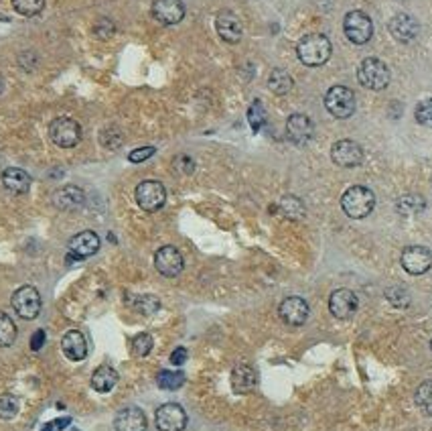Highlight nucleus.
<instances>
[{
	"label": "nucleus",
	"mask_w": 432,
	"mask_h": 431,
	"mask_svg": "<svg viewBox=\"0 0 432 431\" xmlns=\"http://www.w3.org/2000/svg\"><path fill=\"white\" fill-rule=\"evenodd\" d=\"M333 54V45L323 33H311L305 35L296 43V55L300 59V63L309 65V68H319L323 63H327L329 57Z\"/></svg>",
	"instance_id": "1"
},
{
	"label": "nucleus",
	"mask_w": 432,
	"mask_h": 431,
	"mask_svg": "<svg viewBox=\"0 0 432 431\" xmlns=\"http://www.w3.org/2000/svg\"><path fill=\"white\" fill-rule=\"evenodd\" d=\"M376 206V196L369 187L365 185H353L349 187L343 198H341V208L349 218L353 220H362V218H367L371 214Z\"/></svg>",
	"instance_id": "2"
},
{
	"label": "nucleus",
	"mask_w": 432,
	"mask_h": 431,
	"mask_svg": "<svg viewBox=\"0 0 432 431\" xmlns=\"http://www.w3.org/2000/svg\"><path fill=\"white\" fill-rule=\"evenodd\" d=\"M357 80L362 84L363 88L367 90H383L390 80H392V73H390V68L378 59V57H367L363 59L357 68Z\"/></svg>",
	"instance_id": "3"
},
{
	"label": "nucleus",
	"mask_w": 432,
	"mask_h": 431,
	"mask_svg": "<svg viewBox=\"0 0 432 431\" xmlns=\"http://www.w3.org/2000/svg\"><path fill=\"white\" fill-rule=\"evenodd\" d=\"M134 198H136V204L144 212H158L167 204V189H165V185L160 181H140L136 185Z\"/></svg>",
	"instance_id": "4"
},
{
	"label": "nucleus",
	"mask_w": 432,
	"mask_h": 431,
	"mask_svg": "<svg viewBox=\"0 0 432 431\" xmlns=\"http://www.w3.org/2000/svg\"><path fill=\"white\" fill-rule=\"evenodd\" d=\"M13 309L17 311L18 318L23 320H35L37 316L41 313V307H43V301H41V293L37 291L33 285H23L18 287L15 293H13Z\"/></svg>",
	"instance_id": "5"
},
{
	"label": "nucleus",
	"mask_w": 432,
	"mask_h": 431,
	"mask_svg": "<svg viewBox=\"0 0 432 431\" xmlns=\"http://www.w3.org/2000/svg\"><path fill=\"white\" fill-rule=\"evenodd\" d=\"M343 31L353 45H365L374 35V23L363 11H351L343 18Z\"/></svg>",
	"instance_id": "6"
},
{
	"label": "nucleus",
	"mask_w": 432,
	"mask_h": 431,
	"mask_svg": "<svg viewBox=\"0 0 432 431\" xmlns=\"http://www.w3.org/2000/svg\"><path fill=\"white\" fill-rule=\"evenodd\" d=\"M325 108L335 118H349L355 112V94L345 86H333L325 94Z\"/></svg>",
	"instance_id": "7"
},
{
	"label": "nucleus",
	"mask_w": 432,
	"mask_h": 431,
	"mask_svg": "<svg viewBox=\"0 0 432 431\" xmlns=\"http://www.w3.org/2000/svg\"><path fill=\"white\" fill-rule=\"evenodd\" d=\"M49 137L53 144H57L59 149H71L82 141V128L73 118L61 116L55 118L49 126Z\"/></svg>",
	"instance_id": "8"
},
{
	"label": "nucleus",
	"mask_w": 432,
	"mask_h": 431,
	"mask_svg": "<svg viewBox=\"0 0 432 431\" xmlns=\"http://www.w3.org/2000/svg\"><path fill=\"white\" fill-rule=\"evenodd\" d=\"M155 423L160 431H183L187 427V413L181 405L167 403L156 409Z\"/></svg>",
	"instance_id": "9"
},
{
	"label": "nucleus",
	"mask_w": 432,
	"mask_h": 431,
	"mask_svg": "<svg viewBox=\"0 0 432 431\" xmlns=\"http://www.w3.org/2000/svg\"><path fill=\"white\" fill-rule=\"evenodd\" d=\"M331 159L339 167H357L363 163V149L351 139H341L331 146Z\"/></svg>",
	"instance_id": "10"
},
{
	"label": "nucleus",
	"mask_w": 432,
	"mask_h": 431,
	"mask_svg": "<svg viewBox=\"0 0 432 431\" xmlns=\"http://www.w3.org/2000/svg\"><path fill=\"white\" fill-rule=\"evenodd\" d=\"M360 307V299L351 289H337L331 293L329 297V311L337 318V320H349L355 316Z\"/></svg>",
	"instance_id": "11"
},
{
	"label": "nucleus",
	"mask_w": 432,
	"mask_h": 431,
	"mask_svg": "<svg viewBox=\"0 0 432 431\" xmlns=\"http://www.w3.org/2000/svg\"><path fill=\"white\" fill-rule=\"evenodd\" d=\"M155 267L165 277H179L185 269V261L179 249L174 246H160L155 254Z\"/></svg>",
	"instance_id": "12"
},
{
	"label": "nucleus",
	"mask_w": 432,
	"mask_h": 431,
	"mask_svg": "<svg viewBox=\"0 0 432 431\" xmlns=\"http://www.w3.org/2000/svg\"><path fill=\"white\" fill-rule=\"evenodd\" d=\"M400 261L406 273L424 275L432 267V252L426 246H406Z\"/></svg>",
	"instance_id": "13"
},
{
	"label": "nucleus",
	"mask_w": 432,
	"mask_h": 431,
	"mask_svg": "<svg viewBox=\"0 0 432 431\" xmlns=\"http://www.w3.org/2000/svg\"><path fill=\"white\" fill-rule=\"evenodd\" d=\"M309 304L303 299V297H286L280 307H278V316L282 318V322L288 323V325H303V323L309 320Z\"/></svg>",
	"instance_id": "14"
},
{
	"label": "nucleus",
	"mask_w": 432,
	"mask_h": 431,
	"mask_svg": "<svg viewBox=\"0 0 432 431\" xmlns=\"http://www.w3.org/2000/svg\"><path fill=\"white\" fill-rule=\"evenodd\" d=\"M215 29H217V35L224 39L225 43H240L243 37V25L242 20L238 18L236 13L231 11H222L217 13L215 17Z\"/></svg>",
	"instance_id": "15"
},
{
	"label": "nucleus",
	"mask_w": 432,
	"mask_h": 431,
	"mask_svg": "<svg viewBox=\"0 0 432 431\" xmlns=\"http://www.w3.org/2000/svg\"><path fill=\"white\" fill-rule=\"evenodd\" d=\"M151 13L160 25H177L185 18V4L183 0H155Z\"/></svg>",
	"instance_id": "16"
},
{
	"label": "nucleus",
	"mask_w": 432,
	"mask_h": 431,
	"mask_svg": "<svg viewBox=\"0 0 432 431\" xmlns=\"http://www.w3.org/2000/svg\"><path fill=\"white\" fill-rule=\"evenodd\" d=\"M312 132H315V126L312 120L307 114H291L288 120H286V137L288 141L298 146L307 144L312 139Z\"/></svg>",
	"instance_id": "17"
},
{
	"label": "nucleus",
	"mask_w": 432,
	"mask_h": 431,
	"mask_svg": "<svg viewBox=\"0 0 432 431\" xmlns=\"http://www.w3.org/2000/svg\"><path fill=\"white\" fill-rule=\"evenodd\" d=\"M388 29H390V35L394 37L396 41H400V43H412L418 37V33H420L418 20L414 17H410V15H404V13L390 18Z\"/></svg>",
	"instance_id": "18"
},
{
	"label": "nucleus",
	"mask_w": 432,
	"mask_h": 431,
	"mask_svg": "<svg viewBox=\"0 0 432 431\" xmlns=\"http://www.w3.org/2000/svg\"><path fill=\"white\" fill-rule=\"evenodd\" d=\"M70 256L73 258H87L94 256L96 252L100 251V236L91 230H84V232L75 234L70 240Z\"/></svg>",
	"instance_id": "19"
},
{
	"label": "nucleus",
	"mask_w": 432,
	"mask_h": 431,
	"mask_svg": "<svg viewBox=\"0 0 432 431\" xmlns=\"http://www.w3.org/2000/svg\"><path fill=\"white\" fill-rule=\"evenodd\" d=\"M114 427L116 431H146V417L142 413V409L139 407H124L122 411H118L116 419H114Z\"/></svg>",
	"instance_id": "20"
},
{
	"label": "nucleus",
	"mask_w": 432,
	"mask_h": 431,
	"mask_svg": "<svg viewBox=\"0 0 432 431\" xmlns=\"http://www.w3.org/2000/svg\"><path fill=\"white\" fill-rule=\"evenodd\" d=\"M258 382V375L252 366L248 364H240L231 370V389L238 395H248L256 389Z\"/></svg>",
	"instance_id": "21"
},
{
	"label": "nucleus",
	"mask_w": 432,
	"mask_h": 431,
	"mask_svg": "<svg viewBox=\"0 0 432 431\" xmlns=\"http://www.w3.org/2000/svg\"><path fill=\"white\" fill-rule=\"evenodd\" d=\"M53 206L59 208V210H77L84 206L86 196L84 192L77 187V185H65V187H59L55 194H53Z\"/></svg>",
	"instance_id": "22"
},
{
	"label": "nucleus",
	"mask_w": 432,
	"mask_h": 431,
	"mask_svg": "<svg viewBox=\"0 0 432 431\" xmlns=\"http://www.w3.org/2000/svg\"><path fill=\"white\" fill-rule=\"evenodd\" d=\"M61 350H63V354L70 360H73V362L84 360L87 356L86 336H84L82 332H77V330H70V332L63 336V340H61Z\"/></svg>",
	"instance_id": "23"
},
{
	"label": "nucleus",
	"mask_w": 432,
	"mask_h": 431,
	"mask_svg": "<svg viewBox=\"0 0 432 431\" xmlns=\"http://www.w3.org/2000/svg\"><path fill=\"white\" fill-rule=\"evenodd\" d=\"M2 183L4 187L11 192V194H27L29 187H31V175L25 171V169H18V167H8L4 169L2 173Z\"/></svg>",
	"instance_id": "24"
},
{
	"label": "nucleus",
	"mask_w": 432,
	"mask_h": 431,
	"mask_svg": "<svg viewBox=\"0 0 432 431\" xmlns=\"http://www.w3.org/2000/svg\"><path fill=\"white\" fill-rule=\"evenodd\" d=\"M118 382V373L112 366H100L91 375V389L98 393H110Z\"/></svg>",
	"instance_id": "25"
},
{
	"label": "nucleus",
	"mask_w": 432,
	"mask_h": 431,
	"mask_svg": "<svg viewBox=\"0 0 432 431\" xmlns=\"http://www.w3.org/2000/svg\"><path fill=\"white\" fill-rule=\"evenodd\" d=\"M293 86H294L293 75L286 72V70L277 68V70H272L270 75H268V88H270V92H274L277 96L288 94V92L293 90Z\"/></svg>",
	"instance_id": "26"
},
{
	"label": "nucleus",
	"mask_w": 432,
	"mask_h": 431,
	"mask_svg": "<svg viewBox=\"0 0 432 431\" xmlns=\"http://www.w3.org/2000/svg\"><path fill=\"white\" fill-rule=\"evenodd\" d=\"M426 208V201L418 194H404L402 198H398L396 210L402 216H416L420 214Z\"/></svg>",
	"instance_id": "27"
},
{
	"label": "nucleus",
	"mask_w": 432,
	"mask_h": 431,
	"mask_svg": "<svg viewBox=\"0 0 432 431\" xmlns=\"http://www.w3.org/2000/svg\"><path fill=\"white\" fill-rule=\"evenodd\" d=\"M17 340V325L8 318V313L0 311V346L8 348Z\"/></svg>",
	"instance_id": "28"
},
{
	"label": "nucleus",
	"mask_w": 432,
	"mask_h": 431,
	"mask_svg": "<svg viewBox=\"0 0 432 431\" xmlns=\"http://www.w3.org/2000/svg\"><path fill=\"white\" fill-rule=\"evenodd\" d=\"M278 208L288 220H300L305 216V204L298 198H294V196H284L280 199Z\"/></svg>",
	"instance_id": "29"
},
{
	"label": "nucleus",
	"mask_w": 432,
	"mask_h": 431,
	"mask_svg": "<svg viewBox=\"0 0 432 431\" xmlns=\"http://www.w3.org/2000/svg\"><path fill=\"white\" fill-rule=\"evenodd\" d=\"M416 407L424 415H432V380H424L414 393Z\"/></svg>",
	"instance_id": "30"
},
{
	"label": "nucleus",
	"mask_w": 432,
	"mask_h": 431,
	"mask_svg": "<svg viewBox=\"0 0 432 431\" xmlns=\"http://www.w3.org/2000/svg\"><path fill=\"white\" fill-rule=\"evenodd\" d=\"M156 382H158V387L165 389V391H177V389L183 387L185 375H183V373H173V370H163V373H158Z\"/></svg>",
	"instance_id": "31"
},
{
	"label": "nucleus",
	"mask_w": 432,
	"mask_h": 431,
	"mask_svg": "<svg viewBox=\"0 0 432 431\" xmlns=\"http://www.w3.org/2000/svg\"><path fill=\"white\" fill-rule=\"evenodd\" d=\"M13 8L23 17H35L45 8V0H11Z\"/></svg>",
	"instance_id": "32"
},
{
	"label": "nucleus",
	"mask_w": 432,
	"mask_h": 431,
	"mask_svg": "<svg viewBox=\"0 0 432 431\" xmlns=\"http://www.w3.org/2000/svg\"><path fill=\"white\" fill-rule=\"evenodd\" d=\"M386 299L392 304L394 307H408L410 306V293L400 285H394V287H388L383 291Z\"/></svg>",
	"instance_id": "33"
},
{
	"label": "nucleus",
	"mask_w": 432,
	"mask_h": 431,
	"mask_svg": "<svg viewBox=\"0 0 432 431\" xmlns=\"http://www.w3.org/2000/svg\"><path fill=\"white\" fill-rule=\"evenodd\" d=\"M248 123H250L254 132H258L260 128L264 126V123H266V112H264V106H262L260 100H254L250 110H248Z\"/></svg>",
	"instance_id": "34"
},
{
	"label": "nucleus",
	"mask_w": 432,
	"mask_h": 431,
	"mask_svg": "<svg viewBox=\"0 0 432 431\" xmlns=\"http://www.w3.org/2000/svg\"><path fill=\"white\" fill-rule=\"evenodd\" d=\"M153 350V336L151 334H139L132 338V354L134 356H148Z\"/></svg>",
	"instance_id": "35"
},
{
	"label": "nucleus",
	"mask_w": 432,
	"mask_h": 431,
	"mask_svg": "<svg viewBox=\"0 0 432 431\" xmlns=\"http://www.w3.org/2000/svg\"><path fill=\"white\" fill-rule=\"evenodd\" d=\"M132 306H134V309H136V311H140V313H144V316H151V313L158 311L160 304H158V299H156V297H153V295H140V297H134Z\"/></svg>",
	"instance_id": "36"
},
{
	"label": "nucleus",
	"mask_w": 432,
	"mask_h": 431,
	"mask_svg": "<svg viewBox=\"0 0 432 431\" xmlns=\"http://www.w3.org/2000/svg\"><path fill=\"white\" fill-rule=\"evenodd\" d=\"M100 141H102L106 149H120L122 143H124V137H122L118 128L108 126V128H104V130L100 132Z\"/></svg>",
	"instance_id": "37"
},
{
	"label": "nucleus",
	"mask_w": 432,
	"mask_h": 431,
	"mask_svg": "<svg viewBox=\"0 0 432 431\" xmlns=\"http://www.w3.org/2000/svg\"><path fill=\"white\" fill-rule=\"evenodd\" d=\"M18 399L15 395L0 396V419H13L18 413Z\"/></svg>",
	"instance_id": "38"
},
{
	"label": "nucleus",
	"mask_w": 432,
	"mask_h": 431,
	"mask_svg": "<svg viewBox=\"0 0 432 431\" xmlns=\"http://www.w3.org/2000/svg\"><path fill=\"white\" fill-rule=\"evenodd\" d=\"M414 118L418 125L426 126V128H432V98H428V100H422V102L416 106Z\"/></svg>",
	"instance_id": "39"
},
{
	"label": "nucleus",
	"mask_w": 432,
	"mask_h": 431,
	"mask_svg": "<svg viewBox=\"0 0 432 431\" xmlns=\"http://www.w3.org/2000/svg\"><path fill=\"white\" fill-rule=\"evenodd\" d=\"M155 146H140V149H134L130 155H128V159L132 163H142L146 161V159H151L153 155H155Z\"/></svg>",
	"instance_id": "40"
},
{
	"label": "nucleus",
	"mask_w": 432,
	"mask_h": 431,
	"mask_svg": "<svg viewBox=\"0 0 432 431\" xmlns=\"http://www.w3.org/2000/svg\"><path fill=\"white\" fill-rule=\"evenodd\" d=\"M174 171H179V173H185V175H189V173H193V169H195V163H193V159L191 157H187V155H179L177 159H174Z\"/></svg>",
	"instance_id": "41"
},
{
	"label": "nucleus",
	"mask_w": 432,
	"mask_h": 431,
	"mask_svg": "<svg viewBox=\"0 0 432 431\" xmlns=\"http://www.w3.org/2000/svg\"><path fill=\"white\" fill-rule=\"evenodd\" d=\"M116 29H114V25H112V20H108V18H100V23L94 27V33H96V37H102V39H108V37L112 35Z\"/></svg>",
	"instance_id": "42"
},
{
	"label": "nucleus",
	"mask_w": 432,
	"mask_h": 431,
	"mask_svg": "<svg viewBox=\"0 0 432 431\" xmlns=\"http://www.w3.org/2000/svg\"><path fill=\"white\" fill-rule=\"evenodd\" d=\"M43 344H45V332L43 330H37L35 336L31 338V350H41L43 348Z\"/></svg>",
	"instance_id": "43"
},
{
	"label": "nucleus",
	"mask_w": 432,
	"mask_h": 431,
	"mask_svg": "<svg viewBox=\"0 0 432 431\" xmlns=\"http://www.w3.org/2000/svg\"><path fill=\"white\" fill-rule=\"evenodd\" d=\"M185 360H187V350H185V348H177V350L173 352V356H171V364H174V366H181Z\"/></svg>",
	"instance_id": "44"
},
{
	"label": "nucleus",
	"mask_w": 432,
	"mask_h": 431,
	"mask_svg": "<svg viewBox=\"0 0 432 431\" xmlns=\"http://www.w3.org/2000/svg\"><path fill=\"white\" fill-rule=\"evenodd\" d=\"M2 90H4V77L0 75V94H2Z\"/></svg>",
	"instance_id": "45"
},
{
	"label": "nucleus",
	"mask_w": 432,
	"mask_h": 431,
	"mask_svg": "<svg viewBox=\"0 0 432 431\" xmlns=\"http://www.w3.org/2000/svg\"><path fill=\"white\" fill-rule=\"evenodd\" d=\"M431 350H432V340H431Z\"/></svg>",
	"instance_id": "46"
}]
</instances>
